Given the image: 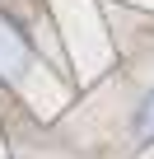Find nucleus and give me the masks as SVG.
Returning a JSON list of instances; mask_svg holds the SVG:
<instances>
[{
  "label": "nucleus",
  "instance_id": "1",
  "mask_svg": "<svg viewBox=\"0 0 154 159\" xmlns=\"http://www.w3.org/2000/svg\"><path fill=\"white\" fill-rule=\"evenodd\" d=\"M135 136L140 140H154V89L135 103Z\"/></svg>",
  "mask_w": 154,
  "mask_h": 159
}]
</instances>
